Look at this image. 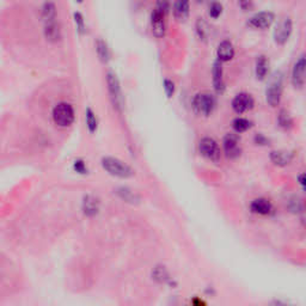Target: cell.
I'll return each mask as SVG.
<instances>
[{"mask_svg": "<svg viewBox=\"0 0 306 306\" xmlns=\"http://www.w3.org/2000/svg\"><path fill=\"white\" fill-rule=\"evenodd\" d=\"M74 109L67 102H61L56 104L53 109V120L60 127H68L73 123Z\"/></svg>", "mask_w": 306, "mask_h": 306, "instance_id": "obj_2", "label": "cell"}, {"mask_svg": "<svg viewBox=\"0 0 306 306\" xmlns=\"http://www.w3.org/2000/svg\"><path fill=\"white\" fill-rule=\"evenodd\" d=\"M292 83L298 89H302L305 85V58L304 55L300 56L295 61L292 69Z\"/></svg>", "mask_w": 306, "mask_h": 306, "instance_id": "obj_11", "label": "cell"}, {"mask_svg": "<svg viewBox=\"0 0 306 306\" xmlns=\"http://www.w3.org/2000/svg\"><path fill=\"white\" fill-rule=\"evenodd\" d=\"M224 151L227 158L235 159L241 156L242 148L239 145V138L236 134H227L224 138Z\"/></svg>", "mask_w": 306, "mask_h": 306, "instance_id": "obj_8", "label": "cell"}, {"mask_svg": "<svg viewBox=\"0 0 306 306\" xmlns=\"http://www.w3.org/2000/svg\"><path fill=\"white\" fill-rule=\"evenodd\" d=\"M74 18H76V23H77V28H78L79 32H83L84 30V19L83 16H81L79 12L74 14Z\"/></svg>", "mask_w": 306, "mask_h": 306, "instance_id": "obj_30", "label": "cell"}, {"mask_svg": "<svg viewBox=\"0 0 306 306\" xmlns=\"http://www.w3.org/2000/svg\"><path fill=\"white\" fill-rule=\"evenodd\" d=\"M107 84L108 89H109L110 97H112L113 103H114V107H116L117 109H121L123 107V97L122 92H121V86L119 83V79L115 76L114 73H108L107 74Z\"/></svg>", "mask_w": 306, "mask_h": 306, "instance_id": "obj_5", "label": "cell"}, {"mask_svg": "<svg viewBox=\"0 0 306 306\" xmlns=\"http://www.w3.org/2000/svg\"><path fill=\"white\" fill-rule=\"evenodd\" d=\"M279 123L280 126H282V127L285 128L290 127V126L292 125V119H290V116L287 114V112H285V110H281V112H280Z\"/></svg>", "mask_w": 306, "mask_h": 306, "instance_id": "obj_26", "label": "cell"}, {"mask_svg": "<svg viewBox=\"0 0 306 306\" xmlns=\"http://www.w3.org/2000/svg\"><path fill=\"white\" fill-rule=\"evenodd\" d=\"M120 195L123 197L125 200H127V201H133V200H135V195L133 194V193H130L128 189H121Z\"/></svg>", "mask_w": 306, "mask_h": 306, "instance_id": "obj_29", "label": "cell"}, {"mask_svg": "<svg viewBox=\"0 0 306 306\" xmlns=\"http://www.w3.org/2000/svg\"><path fill=\"white\" fill-rule=\"evenodd\" d=\"M232 127L237 133L245 132V130H248L251 127V122L249 120L243 119V117H237L232 122Z\"/></svg>", "mask_w": 306, "mask_h": 306, "instance_id": "obj_22", "label": "cell"}, {"mask_svg": "<svg viewBox=\"0 0 306 306\" xmlns=\"http://www.w3.org/2000/svg\"><path fill=\"white\" fill-rule=\"evenodd\" d=\"M169 10L168 2H158L152 14V32L157 37H161L165 32V16Z\"/></svg>", "mask_w": 306, "mask_h": 306, "instance_id": "obj_3", "label": "cell"}, {"mask_svg": "<svg viewBox=\"0 0 306 306\" xmlns=\"http://www.w3.org/2000/svg\"><path fill=\"white\" fill-rule=\"evenodd\" d=\"M235 55V48L230 41H223L218 47V59L219 63H226L230 61Z\"/></svg>", "mask_w": 306, "mask_h": 306, "instance_id": "obj_14", "label": "cell"}, {"mask_svg": "<svg viewBox=\"0 0 306 306\" xmlns=\"http://www.w3.org/2000/svg\"><path fill=\"white\" fill-rule=\"evenodd\" d=\"M200 152L206 158L210 159V161H217L220 158V150L218 146L217 141L213 140L212 138H204L200 141Z\"/></svg>", "mask_w": 306, "mask_h": 306, "instance_id": "obj_7", "label": "cell"}, {"mask_svg": "<svg viewBox=\"0 0 306 306\" xmlns=\"http://www.w3.org/2000/svg\"><path fill=\"white\" fill-rule=\"evenodd\" d=\"M45 35L49 41H58L61 36V32L56 22L45 23Z\"/></svg>", "mask_w": 306, "mask_h": 306, "instance_id": "obj_17", "label": "cell"}, {"mask_svg": "<svg viewBox=\"0 0 306 306\" xmlns=\"http://www.w3.org/2000/svg\"><path fill=\"white\" fill-rule=\"evenodd\" d=\"M174 14L178 19H184L189 14V2L178 1L174 6Z\"/></svg>", "mask_w": 306, "mask_h": 306, "instance_id": "obj_21", "label": "cell"}, {"mask_svg": "<svg viewBox=\"0 0 306 306\" xmlns=\"http://www.w3.org/2000/svg\"><path fill=\"white\" fill-rule=\"evenodd\" d=\"M290 32H292V20L290 18L286 17L279 22L274 30V38L277 43L284 45L289 40Z\"/></svg>", "mask_w": 306, "mask_h": 306, "instance_id": "obj_10", "label": "cell"}, {"mask_svg": "<svg viewBox=\"0 0 306 306\" xmlns=\"http://www.w3.org/2000/svg\"><path fill=\"white\" fill-rule=\"evenodd\" d=\"M73 168L74 170H76L77 172H79V174H86L87 172V168L85 165V163L81 161H76L73 164Z\"/></svg>", "mask_w": 306, "mask_h": 306, "instance_id": "obj_28", "label": "cell"}, {"mask_svg": "<svg viewBox=\"0 0 306 306\" xmlns=\"http://www.w3.org/2000/svg\"><path fill=\"white\" fill-rule=\"evenodd\" d=\"M255 141L257 144H259V145H267V144L269 143L268 139H266L263 135H261V134L255 136Z\"/></svg>", "mask_w": 306, "mask_h": 306, "instance_id": "obj_31", "label": "cell"}, {"mask_svg": "<svg viewBox=\"0 0 306 306\" xmlns=\"http://www.w3.org/2000/svg\"><path fill=\"white\" fill-rule=\"evenodd\" d=\"M269 63L266 56H259L256 61V76L258 79H263L268 73Z\"/></svg>", "mask_w": 306, "mask_h": 306, "instance_id": "obj_20", "label": "cell"}, {"mask_svg": "<svg viewBox=\"0 0 306 306\" xmlns=\"http://www.w3.org/2000/svg\"><path fill=\"white\" fill-rule=\"evenodd\" d=\"M274 22V15L272 12H258L255 16H253L249 20V25L256 29H266L272 25Z\"/></svg>", "mask_w": 306, "mask_h": 306, "instance_id": "obj_12", "label": "cell"}, {"mask_svg": "<svg viewBox=\"0 0 306 306\" xmlns=\"http://www.w3.org/2000/svg\"><path fill=\"white\" fill-rule=\"evenodd\" d=\"M193 107H194L196 113L205 115V116H208L214 110L215 99L212 95L207 94V92L197 94L194 97V101H193Z\"/></svg>", "mask_w": 306, "mask_h": 306, "instance_id": "obj_4", "label": "cell"}, {"mask_svg": "<svg viewBox=\"0 0 306 306\" xmlns=\"http://www.w3.org/2000/svg\"><path fill=\"white\" fill-rule=\"evenodd\" d=\"M273 163L279 166H285L290 164L293 159V154L287 152V151H274L271 154Z\"/></svg>", "mask_w": 306, "mask_h": 306, "instance_id": "obj_15", "label": "cell"}, {"mask_svg": "<svg viewBox=\"0 0 306 306\" xmlns=\"http://www.w3.org/2000/svg\"><path fill=\"white\" fill-rule=\"evenodd\" d=\"M102 166L108 174L120 177V178H128V177H130L133 175V170L127 164L123 163L120 159L113 158V157H105V158H103Z\"/></svg>", "mask_w": 306, "mask_h": 306, "instance_id": "obj_1", "label": "cell"}, {"mask_svg": "<svg viewBox=\"0 0 306 306\" xmlns=\"http://www.w3.org/2000/svg\"><path fill=\"white\" fill-rule=\"evenodd\" d=\"M254 104H255V102H254L253 96L245 94V92L238 94L232 101V108L237 114H243V113L248 112V110L253 109Z\"/></svg>", "mask_w": 306, "mask_h": 306, "instance_id": "obj_9", "label": "cell"}, {"mask_svg": "<svg viewBox=\"0 0 306 306\" xmlns=\"http://www.w3.org/2000/svg\"><path fill=\"white\" fill-rule=\"evenodd\" d=\"M250 209L254 214L257 215H269L273 212V205L269 200L264 197H258L254 200L250 205Z\"/></svg>", "mask_w": 306, "mask_h": 306, "instance_id": "obj_13", "label": "cell"}, {"mask_svg": "<svg viewBox=\"0 0 306 306\" xmlns=\"http://www.w3.org/2000/svg\"><path fill=\"white\" fill-rule=\"evenodd\" d=\"M272 306H294V305H290L286 302H280V300H276V302H275Z\"/></svg>", "mask_w": 306, "mask_h": 306, "instance_id": "obj_32", "label": "cell"}, {"mask_svg": "<svg viewBox=\"0 0 306 306\" xmlns=\"http://www.w3.org/2000/svg\"><path fill=\"white\" fill-rule=\"evenodd\" d=\"M281 95H282V78L281 77H275L272 81V83L269 84L268 89L266 92V98L268 104L271 107H277L280 101H281Z\"/></svg>", "mask_w": 306, "mask_h": 306, "instance_id": "obj_6", "label": "cell"}, {"mask_svg": "<svg viewBox=\"0 0 306 306\" xmlns=\"http://www.w3.org/2000/svg\"><path fill=\"white\" fill-rule=\"evenodd\" d=\"M213 81H214V87L218 92H223L224 90V81H223V67L221 63L217 61L213 66Z\"/></svg>", "mask_w": 306, "mask_h": 306, "instance_id": "obj_16", "label": "cell"}, {"mask_svg": "<svg viewBox=\"0 0 306 306\" xmlns=\"http://www.w3.org/2000/svg\"><path fill=\"white\" fill-rule=\"evenodd\" d=\"M85 119H86V125L87 128H89L90 132H95L97 129V119L95 113L92 112L91 109H87L85 113Z\"/></svg>", "mask_w": 306, "mask_h": 306, "instance_id": "obj_23", "label": "cell"}, {"mask_svg": "<svg viewBox=\"0 0 306 306\" xmlns=\"http://www.w3.org/2000/svg\"><path fill=\"white\" fill-rule=\"evenodd\" d=\"M42 18L45 23L54 22L56 18V7L53 2H46L42 7Z\"/></svg>", "mask_w": 306, "mask_h": 306, "instance_id": "obj_19", "label": "cell"}, {"mask_svg": "<svg viewBox=\"0 0 306 306\" xmlns=\"http://www.w3.org/2000/svg\"><path fill=\"white\" fill-rule=\"evenodd\" d=\"M83 209L87 215L96 214L99 209V202L95 197L87 196L83 202Z\"/></svg>", "mask_w": 306, "mask_h": 306, "instance_id": "obj_18", "label": "cell"}, {"mask_svg": "<svg viewBox=\"0 0 306 306\" xmlns=\"http://www.w3.org/2000/svg\"><path fill=\"white\" fill-rule=\"evenodd\" d=\"M208 12H209V16L212 18H218L223 12V5L220 2H212Z\"/></svg>", "mask_w": 306, "mask_h": 306, "instance_id": "obj_25", "label": "cell"}, {"mask_svg": "<svg viewBox=\"0 0 306 306\" xmlns=\"http://www.w3.org/2000/svg\"><path fill=\"white\" fill-rule=\"evenodd\" d=\"M97 51H98V55L102 60L105 61L109 59V50H108L107 45L103 41H98L97 42Z\"/></svg>", "mask_w": 306, "mask_h": 306, "instance_id": "obj_24", "label": "cell"}, {"mask_svg": "<svg viewBox=\"0 0 306 306\" xmlns=\"http://www.w3.org/2000/svg\"><path fill=\"white\" fill-rule=\"evenodd\" d=\"M164 90H165V92H166V95H168V97H171L172 95H174V92H175L174 81H169V79H165V81H164Z\"/></svg>", "mask_w": 306, "mask_h": 306, "instance_id": "obj_27", "label": "cell"}]
</instances>
